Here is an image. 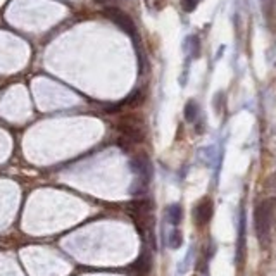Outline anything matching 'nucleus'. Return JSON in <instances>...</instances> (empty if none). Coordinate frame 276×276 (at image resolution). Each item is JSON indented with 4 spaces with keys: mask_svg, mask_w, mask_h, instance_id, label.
<instances>
[{
    "mask_svg": "<svg viewBox=\"0 0 276 276\" xmlns=\"http://www.w3.org/2000/svg\"><path fill=\"white\" fill-rule=\"evenodd\" d=\"M97 4H100V6H104V7H107V6H112V2L114 0H95Z\"/></svg>",
    "mask_w": 276,
    "mask_h": 276,
    "instance_id": "nucleus-14",
    "label": "nucleus"
},
{
    "mask_svg": "<svg viewBox=\"0 0 276 276\" xmlns=\"http://www.w3.org/2000/svg\"><path fill=\"white\" fill-rule=\"evenodd\" d=\"M273 217H274L273 200H264L261 204H257V207H255L254 211V228H255V235H257L259 242H261L264 247L269 242Z\"/></svg>",
    "mask_w": 276,
    "mask_h": 276,
    "instance_id": "nucleus-1",
    "label": "nucleus"
},
{
    "mask_svg": "<svg viewBox=\"0 0 276 276\" xmlns=\"http://www.w3.org/2000/svg\"><path fill=\"white\" fill-rule=\"evenodd\" d=\"M212 211H214V207H212V200L207 199V197L202 199L199 204L193 207V221H195L197 226H205V224L211 221Z\"/></svg>",
    "mask_w": 276,
    "mask_h": 276,
    "instance_id": "nucleus-4",
    "label": "nucleus"
},
{
    "mask_svg": "<svg viewBox=\"0 0 276 276\" xmlns=\"http://www.w3.org/2000/svg\"><path fill=\"white\" fill-rule=\"evenodd\" d=\"M181 243H183V236H181V231L174 230L169 236V247L171 248H180Z\"/></svg>",
    "mask_w": 276,
    "mask_h": 276,
    "instance_id": "nucleus-11",
    "label": "nucleus"
},
{
    "mask_svg": "<svg viewBox=\"0 0 276 276\" xmlns=\"http://www.w3.org/2000/svg\"><path fill=\"white\" fill-rule=\"evenodd\" d=\"M143 99H145V95H143L142 90H135L131 95H128L126 99L121 102L123 107H138L143 104Z\"/></svg>",
    "mask_w": 276,
    "mask_h": 276,
    "instance_id": "nucleus-7",
    "label": "nucleus"
},
{
    "mask_svg": "<svg viewBox=\"0 0 276 276\" xmlns=\"http://www.w3.org/2000/svg\"><path fill=\"white\" fill-rule=\"evenodd\" d=\"M118 145L119 147H121V149L124 150V152H128V150H130V145H131V142H130V140H128V138H119L118 140Z\"/></svg>",
    "mask_w": 276,
    "mask_h": 276,
    "instance_id": "nucleus-13",
    "label": "nucleus"
},
{
    "mask_svg": "<svg viewBox=\"0 0 276 276\" xmlns=\"http://www.w3.org/2000/svg\"><path fill=\"white\" fill-rule=\"evenodd\" d=\"M197 2L199 0H181V7H183V11H186V13H193L197 7Z\"/></svg>",
    "mask_w": 276,
    "mask_h": 276,
    "instance_id": "nucleus-12",
    "label": "nucleus"
},
{
    "mask_svg": "<svg viewBox=\"0 0 276 276\" xmlns=\"http://www.w3.org/2000/svg\"><path fill=\"white\" fill-rule=\"evenodd\" d=\"M150 261H152V259H150V255L143 252V254L137 259V261L133 262V269L137 271L138 274L149 273V271H150V266H152V262H150Z\"/></svg>",
    "mask_w": 276,
    "mask_h": 276,
    "instance_id": "nucleus-6",
    "label": "nucleus"
},
{
    "mask_svg": "<svg viewBox=\"0 0 276 276\" xmlns=\"http://www.w3.org/2000/svg\"><path fill=\"white\" fill-rule=\"evenodd\" d=\"M130 168L137 176L142 178V181H147L150 178V162L145 154H137L130 161Z\"/></svg>",
    "mask_w": 276,
    "mask_h": 276,
    "instance_id": "nucleus-5",
    "label": "nucleus"
},
{
    "mask_svg": "<svg viewBox=\"0 0 276 276\" xmlns=\"http://www.w3.org/2000/svg\"><path fill=\"white\" fill-rule=\"evenodd\" d=\"M245 233H243V224H242V231H240V242H238V254H236V261L238 266H243L245 262Z\"/></svg>",
    "mask_w": 276,
    "mask_h": 276,
    "instance_id": "nucleus-10",
    "label": "nucleus"
},
{
    "mask_svg": "<svg viewBox=\"0 0 276 276\" xmlns=\"http://www.w3.org/2000/svg\"><path fill=\"white\" fill-rule=\"evenodd\" d=\"M104 16L107 19H111L118 28H121L124 33L130 35V37H137V28H135V23L133 19L130 18L126 13H123L119 7H114V6H107L104 9Z\"/></svg>",
    "mask_w": 276,
    "mask_h": 276,
    "instance_id": "nucleus-2",
    "label": "nucleus"
},
{
    "mask_svg": "<svg viewBox=\"0 0 276 276\" xmlns=\"http://www.w3.org/2000/svg\"><path fill=\"white\" fill-rule=\"evenodd\" d=\"M166 216H168V221L171 224H180L181 217H183V209H181V205L173 204V205H169L168 207Z\"/></svg>",
    "mask_w": 276,
    "mask_h": 276,
    "instance_id": "nucleus-8",
    "label": "nucleus"
},
{
    "mask_svg": "<svg viewBox=\"0 0 276 276\" xmlns=\"http://www.w3.org/2000/svg\"><path fill=\"white\" fill-rule=\"evenodd\" d=\"M118 130L121 131L123 137L130 140L131 143H140L145 140V130H143L142 123H140L137 118L126 116V118L118 124Z\"/></svg>",
    "mask_w": 276,
    "mask_h": 276,
    "instance_id": "nucleus-3",
    "label": "nucleus"
},
{
    "mask_svg": "<svg viewBox=\"0 0 276 276\" xmlns=\"http://www.w3.org/2000/svg\"><path fill=\"white\" fill-rule=\"evenodd\" d=\"M197 116H199V106H197L195 100H188V104H186V107H185V118H186V121H190V123L195 121Z\"/></svg>",
    "mask_w": 276,
    "mask_h": 276,
    "instance_id": "nucleus-9",
    "label": "nucleus"
}]
</instances>
